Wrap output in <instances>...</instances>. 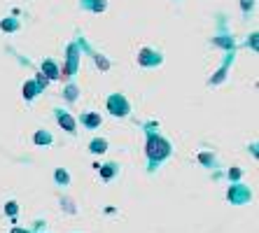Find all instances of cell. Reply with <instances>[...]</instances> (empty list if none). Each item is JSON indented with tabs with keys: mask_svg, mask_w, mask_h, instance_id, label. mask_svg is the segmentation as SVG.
Masks as SVG:
<instances>
[{
	"mask_svg": "<svg viewBox=\"0 0 259 233\" xmlns=\"http://www.w3.org/2000/svg\"><path fill=\"white\" fill-rule=\"evenodd\" d=\"M40 72L45 75V79H47V82H59L61 66L56 63L54 59H45L42 63H40Z\"/></svg>",
	"mask_w": 259,
	"mask_h": 233,
	"instance_id": "12",
	"label": "cell"
},
{
	"mask_svg": "<svg viewBox=\"0 0 259 233\" xmlns=\"http://www.w3.org/2000/svg\"><path fill=\"white\" fill-rule=\"evenodd\" d=\"M33 145H37V147H49V145H54V135H52V131H47V128H37V131L33 133Z\"/></svg>",
	"mask_w": 259,
	"mask_h": 233,
	"instance_id": "18",
	"label": "cell"
},
{
	"mask_svg": "<svg viewBox=\"0 0 259 233\" xmlns=\"http://www.w3.org/2000/svg\"><path fill=\"white\" fill-rule=\"evenodd\" d=\"M138 66L140 68H159V66H163V54L159 52V49H152V47H143L138 52Z\"/></svg>",
	"mask_w": 259,
	"mask_h": 233,
	"instance_id": "9",
	"label": "cell"
},
{
	"mask_svg": "<svg viewBox=\"0 0 259 233\" xmlns=\"http://www.w3.org/2000/svg\"><path fill=\"white\" fill-rule=\"evenodd\" d=\"M61 98L66 101V105H75V103H77V98H79V86H77V82H66V84H63Z\"/></svg>",
	"mask_w": 259,
	"mask_h": 233,
	"instance_id": "15",
	"label": "cell"
},
{
	"mask_svg": "<svg viewBox=\"0 0 259 233\" xmlns=\"http://www.w3.org/2000/svg\"><path fill=\"white\" fill-rule=\"evenodd\" d=\"M87 150H89V154L94 156H101V154H108L110 150V143H108V137H103V135H94L87 143Z\"/></svg>",
	"mask_w": 259,
	"mask_h": 233,
	"instance_id": "13",
	"label": "cell"
},
{
	"mask_svg": "<svg viewBox=\"0 0 259 233\" xmlns=\"http://www.w3.org/2000/svg\"><path fill=\"white\" fill-rule=\"evenodd\" d=\"M105 110H108L110 117H115V119H126L128 114H131V103L124 94L115 91V94H110L105 98Z\"/></svg>",
	"mask_w": 259,
	"mask_h": 233,
	"instance_id": "4",
	"label": "cell"
},
{
	"mask_svg": "<svg viewBox=\"0 0 259 233\" xmlns=\"http://www.w3.org/2000/svg\"><path fill=\"white\" fill-rule=\"evenodd\" d=\"M75 44H77V47H79V52H84V54L89 56V59L94 61V63H96V68H98V70H101V72H108L110 68H112V63H110V59H108V56L98 54V52H96V49H94V47H89V44H87V40H84V37H79V33H77V40H75Z\"/></svg>",
	"mask_w": 259,
	"mask_h": 233,
	"instance_id": "7",
	"label": "cell"
},
{
	"mask_svg": "<svg viewBox=\"0 0 259 233\" xmlns=\"http://www.w3.org/2000/svg\"><path fill=\"white\" fill-rule=\"evenodd\" d=\"M10 233H35L33 228H24V226H14Z\"/></svg>",
	"mask_w": 259,
	"mask_h": 233,
	"instance_id": "26",
	"label": "cell"
},
{
	"mask_svg": "<svg viewBox=\"0 0 259 233\" xmlns=\"http://www.w3.org/2000/svg\"><path fill=\"white\" fill-rule=\"evenodd\" d=\"M0 28L7 30V33H14V30L21 28V24H19L17 19H3V21H0Z\"/></svg>",
	"mask_w": 259,
	"mask_h": 233,
	"instance_id": "21",
	"label": "cell"
},
{
	"mask_svg": "<svg viewBox=\"0 0 259 233\" xmlns=\"http://www.w3.org/2000/svg\"><path fill=\"white\" fill-rule=\"evenodd\" d=\"M254 10V0H241V12H243V17H250V12Z\"/></svg>",
	"mask_w": 259,
	"mask_h": 233,
	"instance_id": "23",
	"label": "cell"
},
{
	"mask_svg": "<svg viewBox=\"0 0 259 233\" xmlns=\"http://www.w3.org/2000/svg\"><path fill=\"white\" fill-rule=\"evenodd\" d=\"M224 198H227V203L234 205V208H245V205H250L254 201V194H252V187L250 184H245V182H234V184H229Z\"/></svg>",
	"mask_w": 259,
	"mask_h": 233,
	"instance_id": "2",
	"label": "cell"
},
{
	"mask_svg": "<svg viewBox=\"0 0 259 233\" xmlns=\"http://www.w3.org/2000/svg\"><path fill=\"white\" fill-rule=\"evenodd\" d=\"M243 175H245V170H243L241 166H231L222 173V177L227 179L229 184H234V182H243Z\"/></svg>",
	"mask_w": 259,
	"mask_h": 233,
	"instance_id": "20",
	"label": "cell"
},
{
	"mask_svg": "<svg viewBox=\"0 0 259 233\" xmlns=\"http://www.w3.org/2000/svg\"><path fill=\"white\" fill-rule=\"evenodd\" d=\"M21 94H24V101H26V103H28V105H30V103L35 101V98L40 96L42 91L37 89V84L33 82V79H26V82H24V89H21Z\"/></svg>",
	"mask_w": 259,
	"mask_h": 233,
	"instance_id": "19",
	"label": "cell"
},
{
	"mask_svg": "<svg viewBox=\"0 0 259 233\" xmlns=\"http://www.w3.org/2000/svg\"><path fill=\"white\" fill-rule=\"evenodd\" d=\"M77 126L87 128V131H98V128L103 126L101 112H94V110H87V112H82L77 117Z\"/></svg>",
	"mask_w": 259,
	"mask_h": 233,
	"instance_id": "10",
	"label": "cell"
},
{
	"mask_svg": "<svg viewBox=\"0 0 259 233\" xmlns=\"http://www.w3.org/2000/svg\"><path fill=\"white\" fill-rule=\"evenodd\" d=\"M35 233H49V231H35Z\"/></svg>",
	"mask_w": 259,
	"mask_h": 233,
	"instance_id": "27",
	"label": "cell"
},
{
	"mask_svg": "<svg viewBox=\"0 0 259 233\" xmlns=\"http://www.w3.org/2000/svg\"><path fill=\"white\" fill-rule=\"evenodd\" d=\"M140 131L145 135V173L154 175L173 156V143L161 133V124L157 119L143 121Z\"/></svg>",
	"mask_w": 259,
	"mask_h": 233,
	"instance_id": "1",
	"label": "cell"
},
{
	"mask_svg": "<svg viewBox=\"0 0 259 233\" xmlns=\"http://www.w3.org/2000/svg\"><path fill=\"white\" fill-rule=\"evenodd\" d=\"M234 61H236V52H227V56H224V61H222V66L217 68V70L210 75V79H208V86H220V84L227 82L229 70H231V66H234Z\"/></svg>",
	"mask_w": 259,
	"mask_h": 233,
	"instance_id": "8",
	"label": "cell"
},
{
	"mask_svg": "<svg viewBox=\"0 0 259 233\" xmlns=\"http://www.w3.org/2000/svg\"><path fill=\"white\" fill-rule=\"evenodd\" d=\"M247 150H250V152H252V156H254V159H257V152H259V145H257V140H252V143H250V145H247Z\"/></svg>",
	"mask_w": 259,
	"mask_h": 233,
	"instance_id": "25",
	"label": "cell"
},
{
	"mask_svg": "<svg viewBox=\"0 0 259 233\" xmlns=\"http://www.w3.org/2000/svg\"><path fill=\"white\" fill-rule=\"evenodd\" d=\"M196 161H199V166L203 168V170L210 173L212 179L222 177V161H220V156H217L212 150H201L199 154H196Z\"/></svg>",
	"mask_w": 259,
	"mask_h": 233,
	"instance_id": "6",
	"label": "cell"
},
{
	"mask_svg": "<svg viewBox=\"0 0 259 233\" xmlns=\"http://www.w3.org/2000/svg\"><path fill=\"white\" fill-rule=\"evenodd\" d=\"M3 212H5V217H10V219H14V217L19 215V203L17 201H7L5 208H3Z\"/></svg>",
	"mask_w": 259,
	"mask_h": 233,
	"instance_id": "22",
	"label": "cell"
},
{
	"mask_svg": "<svg viewBox=\"0 0 259 233\" xmlns=\"http://www.w3.org/2000/svg\"><path fill=\"white\" fill-rule=\"evenodd\" d=\"M212 44L220 49H224V52H236V42H234V35H229V33H224V28L217 33L215 37H212Z\"/></svg>",
	"mask_w": 259,
	"mask_h": 233,
	"instance_id": "14",
	"label": "cell"
},
{
	"mask_svg": "<svg viewBox=\"0 0 259 233\" xmlns=\"http://www.w3.org/2000/svg\"><path fill=\"white\" fill-rule=\"evenodd\" d=\"M79 7L87 10V12H94V14H101L108 10V0H79Z\"/></svg>",
	"mask_w": 259,
	"mask_h": 233,
	"instance_id": "17",
	"label": "cell"
},
{
	"mask_svg": "<svg viewBox=\"0 0 259 233\" xmlns=\"http://www.w3.org/2000/svg\"><path fill=\"white\" fill-rule=\"evenodd\" d=\"M245 47H250V49H252V52H257V33H252V35L247 37Z\"/></svg>",
	"mask_w": 259,
	"mask_h": 233,
	"instance_id": "24",
	"label": "cell"
},
{
	"mask_svg": "<svg viewBox=\"0 0 259 233\" xmlns=\"http://www.w3.org/2000/svg\"><path fill=\"white\" fill-rule=\"evenodd\" d=\"M79 61H82V52H79V47L75 42H70L66 47V61H63V68H61V75H59V79L63 84L75 79V75L79 70Z\"/></svg>",
	"mask_w": 259,
	"mask_h": 233,
	"instance_id": "3",
	"label": "cell"
},
{
	"mask_svg": "<svg viewBox=\"0 0 259 233\" xmlns=\"http://www.w3.org/2000/svg\"><path fill=\"white\" fill-rule=\"evenodd\" d=\"M54 184L59 189H68L70 187V170L63 166H56L54 168Z\"/></svg>",
	"mask_w": 259,
	"mask_h": 233,
	"instance_id": "16",
	"label": "cell"
},
{
	"mask_svg": "<svg viewBox=\"0 0 259 233\" xmlns=\"http://www.w3.org/2000/svg\"><path fill=\"white\" fill-rule=\"evenodd\" d=\"M52 117H54V121L59 124V128L61 131H66L68 135H77V131H79V126H77V117L70 112V110H66V108H61V105H56L54 110H52Z\"/></svg>",
	"mask_w": 259,
	"mask_h": 233,
	"instance_id": "5",
	"label": "cell"
},
{
	"mask_svg": "<svg viewBox=\"0 0 259 233\" xmlns=\"http://www.w3.org/2000/svg\"><path fill=\"white\" fill-rule=\"evenodd\" d=\"M121 173V163L119 161H103L98 166V175H101L103 182H112L115 177H119Z\"/></svg>",
	"mask_w": 259,
	"mask_h": 233,
	"instance_id": "11",
	"label": "cell"
}]
</instances>
